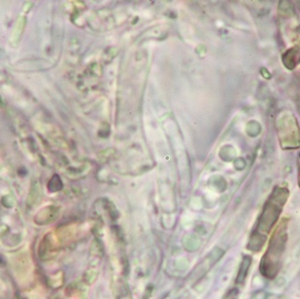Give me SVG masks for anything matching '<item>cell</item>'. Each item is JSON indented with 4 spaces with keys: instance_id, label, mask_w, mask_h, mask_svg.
Segmentation results:
<instances>
[{
    "instance_id": "obj_1",
    "label": "cell",
    "mask_w": 300,
    "mask_h": 299,
    "mask_svg": "<svg viewBox=\"0 0 300 299\" xmlns=\"http://www.w3.org/2000/svg\"><path fill=\"white\" fill-rule=\"evenodd\" d=\"M286 199L287 195L285 189H280L275 190L271 198L267 201L251 236L248 244L249 250L258 252L262 248L267 235L270 234L272 227L280 218Z\"/></svg>"
},
{
    "instance_id": "obj_2",
    "label": "cell",
    "mask_w": 300,
    "mask_h": 299,
    "mask_svg": "<svg viewBox=\"0 0 300 299\" xmlns=\"http://www.w3.org/2000/svg\"><path fill=\"white\" fill-rule=\"evenodd\" d=\"M288 241V221L282 220L270 238L265 254L261 261L260 271L266 279H275L280 269Z\"/></svg>"
},
{
    "instance_id": "obj_3",
    "label": "cell",
    "mask_w": 300,
    "mask_h": 299,
    "mask_svg": "<svg viewBox=\"0 0 300 299\" xmlns=\"http://www.w3.org/2000/svg\"><path fill=\"white\" fill-rule=\"evenodd\" d=\"M251 262H252V258L250 256H245L244 259L242 261V263L240 265V268H239V271H238V274H237V278H236V283L238 284H242L244 281H245L246 276L248 274V271L250 269Z\"/></svg>"
}]
</instances>
